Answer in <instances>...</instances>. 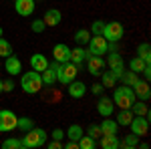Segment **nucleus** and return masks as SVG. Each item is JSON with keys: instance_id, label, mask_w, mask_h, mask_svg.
<instances>
[{"instance_id": "f257e3e1", "label": "nucleus", "mask_w": 151, "mask_h": 149, "mask_svg": "<svg viewBox=\"0 0 151 149\" xmlns=\"http://www.w3.org/2000/svg\"><path fill=\"white\" fill-rule=\"evenodd\" d=\"M47 139H48V133L45 129L32 127L30 131H24V137L20 139V143H22V149H38L42 145H47Z\"/></svg>"}, {"instance_id": "f03ea898", "label": "nucleus", "mask_w": 151, "mask_h": 149, "mask_svg": "<svg viewBox=\"0 0 151 149\" xmlns=\"http://www.w3.org/2000/svg\"><path fill=\"white\" fill-rule=\"evenodd\" d=\"M20 87L26 95H36V93L42 89V77L40 73L36 71H28V73H22L20 77Z\"/></svg>"}, {"instance_id": "7ed1b4c3", "label": "nucleus", "mask_w": 151, "mask_h": 149, "mask_svg": "<svg viewBox=\"0 0 151 149\" xmlns=\"http://www.w3.org/2000/svg\"><path fill=\"white\" fill-rule=\"evenodd\" d=\"M137 97H135V93L131 87L127 85H123V87H115V93H113V103L119 107V109H129L133 101H135Z\"/></svg>"}, {"instance_id": "20e7f679", "label": "nucleus", "mask_w": 151, "mask_h": 149, "mask_svg": "<svg viewBox=\"0 0 151 149\" xmlns=\"http://www.w3.org/2000/svg\"><path fill=\"white\" fill-rule=\"evenodd\" d=\"M77 73H79V65H75V63H63L57 71V81L58 83H63V85H69L70 81L77 79Z\"/></svg>"}, {"instance_id": "39448f33", "label": "nucleus", "mask_w": 151, "mask_h": 149, "mask_svg": "<svg viewBox=\"0 0 151 149\" xmlns=\"http://www.w3.org/2000/svg\"><path fill=\"white\" fill-rule=\"evenodd\" d=\"M101 36H105V38H107V42H117V40H121V38H123V24H121V22H115V20L105 22Z\"/></svg>"}, {"instance_id": "423d86ee", "label": "nucleus", "mask_w": 151, "mask_h": 149, "mask_svg": "<svg viewBox=\"0 0 151 149\" xmlns=\"http://www.w3.org/2000/svg\"><path fill=\"white\" fill-rule=\"evenodd\" d=\"M89 48H87V55H99V57H103L107 55V38L101 35H91L89 38Z\"/></svg>"}, {"instance_id": "0eeeda50", "label": "nucleus", "mask_w": 151, "mask_h": 149, "mask_svg": "<svg viewBox=\"0 0 151 149\" xmlns=\"http://www.w3.org/2000/svg\"><path fill=\"white\" fill-rule=\"evenodd\" d=\"M129 127H131V133H133V135H137V137H145L147 131H149V117L133 115V119H131Z\"/></svg>"}, {"instance_id": "6e6552de", "label": "nucleus", "mask_w": 151, "mask_h": 149, "mask_svg": "<svg viewBox=\"0 0 151 149\" xmlns=\"http://www.w3.org/2000/svg\"><path fill=\"white\" fill-rule=\"evenodd\" d=\"M16 115L10 109H0V133H10L16 129Z\"/></svg>"}, {"instance_id": "1a4fd4ad", "label": "nucleus", "mask_w": 151, "mask_h": 149, "mask_svg": "<svg viewBox=\"0 0 151 149\" xmlns=\"http://www.w3.org/2000/svg\"><path fill=\"white\" fill-rule=\"evenodd\" d=\"M87 69H89V73L91 75H95V77H99L101 73L105 71V58L99 57V55H87Z\"/></svg>"}, {"instance_id": "9d476101", "label": "nucleus", "mask_w": 151, "mask_h": 149, "mask_svg": "<svg viewBox=\"0 0 151 149\" xmlns=\"http://www.w3.org/2000/svg\"><path fill=\"white\" fill-rule=\"evenodd\" d=\"M131 89H133V93H135V97L141 99V101H149L151 99V87H149L147 81H139L137 79L135 83H133Z\"/></svg>"}, {"instance_id": "9b49d317", "label": "nucleus", "mask_w": 151, "mask_h": 149, "mask_svg": "<svg viewBox=\"0 0 151 149\" xmlns=\"http://www.w3.org/2000/svg\"><path fill=\"white\" fill-rule=\"evenodd\" d=\"M52 58L57 60V63H69L70 60V48L67 45H63V42H58V45H55V48H52Z\"/></svg>"}, {"instance_id": "f8f14e48", "label": "nucleus", "mask_w": 151, "mask_h": 149, "mask_svg": "<svg viewBox=\"0 0 151 149\" xmlns=\"http://www.w3.org/2000/svg\"><path fill=\"white\" fill-rule=\"evenodd\" d=\"M97 111L101 117H111L113 111H115V103H113V99H109V97H101L99 101H97Z\"/></svg>"}, {"instance_id": "ddd939ff", "label": "nucleus", "mask_w": 151, "mask_h": 149, "mask_svg": "<svg viewBox=\"0 0 151 149\" xmlns=\"http://www.w3.org/2000/svg\"><path fill=\"white\" fill-rule=\"evenodd\" d=\"M35 2L36 0H14V10L18 12L20 16H30L36 8Z\"/></svg>"}, {"instance_id": "4468645a", "label": "nucleus", "mask_w": 151, "mask_h": 149, "mask_svg": "<svg viewBox=\"0 0 151 149\" xmlns=\"http://www.w3.org/2000/svg\"><path fill=\"white\" fill-rule=\"evenodd\" d=\"M4 69L8 75H20L22 73V63H20V58L10 55V57H6V63H4Z\"/></svg>"}, {"instance_id": "2eb2a0df", "label": "nucleus", "mask_w": 151, "mask_h": 149, "mask_svg": "<svg viewBox=\"0 0 151 149\" xmlns=\"http://www.w3.org/2000/svg\"><path fill=\"white\" fill-rule=\"evenodd\" d=\"M85 93H87V85L83 83V81H70L69 83V95L73 97V99H81V97H85Z\"/></svg>"}, {"instance_id": "dca6fc26", "label": "nucleus", "mask_w": 151, "mask_h": 149, "mask_svg": "<svg viewBox=\"0 0 151 149\" xmlns=\"http://www.w3.org/2000/svg\"><path fill=\"white\" fill-rule=\"evenodd\" d=\"M45 24L47 26H58L60 24V20H63V14H60V10H57V8H48L47 12H45Z\"/></svg>"}, {"instance_id": "f3484780", "label": "nucleus", "mask_w": 151, "mask_h": 149, "mask_svg": "<svg viewBox=\"0 0 151 149\" xmlns=\"http://www.w3.org/2000/svg\"><path fill=\"white\" fill-rule=\"evenodd\" d=\"M101 141H99V145L103 149H119V143H121V139L117 137V133H111V135H101Z\"/></svg>"}, {"instance_id": "a211bd4d", "label": "nucleus", "mask_w": 151, "mask_h": 149, "mask_svg": "<svg viewBox=\"0 0 151 149\" xmlns=\"http://www.w3.org/2000/svg\"><path fill=\"white\" fill-rule=\"evenodd\" d=\"M30 67H32V71H36V73H42V71L48 67V58L45 57V55H40V53H36V55L30 57Z\"/></svg>"}, {"instance_id": "6ab92c4d", "label": "nucleus", "mask_w": 151, "mask_h": 149, "mask_svg": "<svg viewBox=\"0 0 151 149\" xmlns=\"http://www.w3.org/2000/svg\"><path fill=\"white\" fill-rule=\"evenodd\" d=\"M129 109H131V113H133V115L149 117V107H147V101H141V99L137 101V99H135V101H133V105H131Z\"/></svg>"}, {"instance_id": "aec40b11", "label": "nucleus", "mask_w": 151, "mask_h": 149, "mask_svg": "<svg viewBox=\"0 0 151 149\" xmlns=\"http://www.w3.org/2000/svg\"><path fill=\"white\" fill-rule=\"evenodd\" d=\"M85 58H87V48H83V46L70 48V63L81 65V63H85Z\"/></svg>"}, {"instance_id": "412c9836", "label": "nucleus", "mask_w": 151, "mask_h": 149, "mask_svg": "<svg viewBox=\"0 0 151 149\" xmlns=\"http://www.w3.org/2000/svg\"><path fill=\"white\" fill-rule=\"evenodd\" d=\"M101 135H111V133H117V129H119V125H117V121H113V119H109V117H105L103 123H101Z\"/></svg>"}, {"instance_id": "4be33fe9", "label": "nucleus", "mask_w": 151, "mask_h": 149, "mask_svg": "<svg viewBox=\"0 0 151 149\" xmlns=\"http://www.w3.org/2000/svg\"><path fill=\"white\" fill-rule=\"evenodd\" d=\"M101 85H103V89H113L117 85V79H115V75L111 73V71H103L101 75Z\"/></svg>"}, {"instance_id": "5701e85b", "label": "nucleus", "mask_w": 151, "mask_h": 149, "mask_svg": "<svg viewBox=\"0 0 151 149\" xmlns=\"http://www.w3.org/2000/svg\"><path fill=\"white\" fill-rule=\"evenodd\" d=\"M131 119H133L131 109H121V111L117 113V125H119V127H129Z\"/></svg>"}, {"instance_id": "b1692460", "label": "nucleus", "mask_w": 151, "mask_h": 149, "mask_svg": "<svg viewBox=\"0 0 151 149\" xmlns=\"http://www.w3.org/2000/svg\"><path fill=\"white\" fill-rule=\"evenodd\" d=\"M83 135H85V131H83V127H81V125H77V123H73V125L67 129V133H65V137L73 139V141H79Z\"/></svg>"}, {"instance_id": "393cba45", "label": "nucleus", "mask_w": 151, "mask_h": 149, "mask_svg": "<svg viewBox=\"0 0 151 149\" xmlns=\"http://www.w3.org/2000/svg\"><path fill=\"white\" fill-rule=\"evenodd\" d=\"M137 57L143 58L147 65L151 63V46H149V42H141V45L137 46Z\"/></svg>"}, {"instance_id": "a878e982", "label": "nucleus", "mask_w": 151, "mask_h": 149, "mask_svg": "<svg viewBox=\"0 0 151 149\" xmlns=\"http://www.w3.org/2000/svg\"><path fill=\"white\" fill-rule=\"evenodd\" d=\"M137 145H139V137L133 135V133L127 135V137H123V141L119 143V147H123V149H135Z\"/></svg>"}, {"instance_id": "bb28decb", "label": "nucleus", "mask_w": 151, "mask_h": 149, "mask_svg": "<svg viewBox=\"0 0 151 149\" xmlns=\"http://www.w3.org/2000/svg\"><path fill=\"white\" fill-rule=\"evenodd\" d=\"M32 127H35V121H32L30 117H18V119H16V129H20L22 133L24 131H30Z\"/></svg>"}, {"instance_id": "cd10ccee", "label": "nucleus", "mask_w": 151, "mask_h": 149, "mask_svg": "<svg viewBox=\"0 0 151 149\" xmlns=\"http://www.w3.org/2000/svg\"><path fill=\"white\" fill-rule=\"evenodd\" d=\"M145 67H147V63H145L143 58H139V57H133L131 60H129V69L133 71V73H137V75H139Z\"/></svg>"}, {"instance_id": "c85d7f7f", "label": "nucleus", "mask_w": 151, "mask_h": 149, "mask_svg": "<svg viewBox=\"0 0 151 149\" xmlns=\"http://www.w3.org/2000/svg\"><path fill=\"white\" fill-rule=\"evenodd\" d=\"M89 38H91V32H89L87 28H79V30L75 32V42H77V45H87Z\"/></svg>"}, {"instance_id": "c756f323", "label": "nucleus", "mask_w": 151, "mask_h": 149, "mask_svg": "<svg viewBox=\"0 0 151 149\" xmlns=\"http://www.w3.org/2000/svg\"><path fill=\"white\" fill-rule=\"evenodd\" d=\"M107 65H109V69H117V67H123V57H121L119 53H111V55L107 57Z\"/></svg>"}, {"instance_id": "7c9ffc66", "label": "nucleus", "mask_w": 151, "mask_h": 149, "mask_svg": "<svg viewBox=\"0 0 151 149\" xmlns=\"http://www.w3.org/2000/svg\"><path fill=\"white\" fill-rule=\"evenodd\" d=\"M139 79V75L137 73H133V71H123V75H121V81H123V85H127V87H133V83Z\"/></svg>"}, {"instance_id": "2f4dec72", "label": "nucleus", "mask_w": 151, "mask_h": 149, "mask_svg": "<svg viewBox=\"0 0 151 149\" xmlns=\"http://www.w3.org/2000/svg\"><path fill=\"white\" fill-rule=\"evenodd\" d=\"M12 55V46H10V42L6 40V38H2L0 36V57H10Z\"/></svg>"}, {"instance_id": "473e14b6", "label": "nucleus", "mask_w": 151, "mask_h": 149, "mask_svg": "<svg viewBox=\"0 0 151 149\" xmlns=\"http://www.w3.org/2000/svg\"><path fill=\"white\" fill-rule=\"evenodd\" d=\"M95 139L89 137V135H83L81 139H79V149H95Z\"/></svg>"}, {"instance_id": "72a5a7b5", "label": "nucleus", "mask_w": 151, "mask_h": 149, "mask_svg": "<svg viewBox=\"0 0 151 149\" xmlns=\"http://www.w3.org/2000/svg\"><path fill=\"white\" fill-rule=\"evenodd\" d=\"M2 147L4 149H22V143H20V139L10 137V139H6V141L2 143Z\"/></svg>"}, {"instance_id": "f704fd0d", "label": "nucleus", "mask_w": 151, "mask_h": 149, "mask_svg": "<svg viewBox=\"0 0 151 149\" xmlns=\"http://www.w3.org/2000/svg\"><path fill=\"white\" fill-rule=\"evenodd\" d=\"M87 135L93 137V139H99V137H101V127L97 125V123H91L89 129H87Z\"/></svg>"}, {"instance_id": "c9c22d12", "label": "nucleus", "mask_w": 151, "mask_h": 149, "mask_svg": "<svg viewBox=\"0 0 151 149\" xmlns=\"http://www.w3.org/2000/svg\"><path fill=\"white\" fill-rule=\"evenodd\" d=\"M30 28H32V32H45L47 24H45V20H42V18H36V20H32Z\"/></svg>"}, {"instance_id": "e433bc0d", "label": "nucleus", "mask_w": 151, "mask_h": 149, "mask_svg": "<svg viewBox=\"0 0 151 149\" xmlns=\"http://www.w3.org/2000/svg\"><path fill=\"white\" fill-rule=\"evenodd\" d=\"M103 26H105L103 20H95V22L91 24V35H101V32H103Z\"/></svg>"}, {"instance_id": "4c0bfd02", "label": "nucleus", "mask_w": 151, "mask_h": 149, "mask_svg": "<svg viewBox=\"0 0 151 149\" xmlns=\"http://www.w3.org/2000/svg\"><path fill=\"white\" fill-rule=\"evenodd\" d=\"M50 137H52V139H58V141H60V139L65 137V131H63V129H58V127H57V129H52V133H50Z\"/></svg>"}, {"instance_id": "58836bf2", "label": "nucleus", "mask_w": 151, "mask_h": 149, "mask_svg": "<svg viewBox=\"0 0 151 149\" xmlns=\"http://www.w3.org/2000/svg\"><path fill=\"white\" fill-rule=\"evenodd\" d=\"M12 89H14V83L12 81H2V91L4 93H10Z\"/></svg>"}, {"instance_id": "ea45409f", "label": "nucleus", "mask_w": 151, "mask_h": 149, "mask_svg": "<svg viewBox=\"0 0 151 149\" xmlns=\"http://www.w3.org/2000/svg\"><path fill=\"white\" fill-rule=\"evenodd\" d=\"M91 93H93V95H101V93H103V85H101V83L91 85Z\"/></svg>"}, {"instance_id": "a19ab883", "label": "nucleus", "mask_w": 151, "mask_h": 149, "mask_svg": "<svg viewBox=\"0 0 151 149\" xmlns=\"http://www.w3.org/2000/svg\"><path fill=\"white\" fill-rule=\"evenodd\" d=\"M47 147H48V149H60V147H63V143H60V141H58V139H52V141H50V143H48Z\"/></svg>"}, {"instance_id": "79ce46f5", "label": "nucleus", "mask_w": 151, "mask_h": 149, "mask_svg": "<svg viewBox=\"0 0 151 149\" xmlns=\"http://www.w3.org/2000/svg\"><path fill=\"white\" fill-rule=\"evenodd\" d=\"M109 71H111V73L115 75V79L119 81V79H121V75H123V71H125V69H123V67H117V69H109Z\"/></svg>"}, {"instance_id": "37998d69", "label": "nucleus", "mask_w": 151, "mask_h": 149, "mask_svg": "<svg viewBox=\"0 0 151 149\" xmlns=\"http://www.w3.org/2000/svg\"><path fill=\"white\" fill-rule=\"evenodd\" d=\"M65 147H67V149H79V141L69 139V143H65Z\"/></svg>"}, {"instance_id": "c03bdc74", "label": "nucleus", "mask_w": 151, "mask_h": 149, "mask_svg": "<svg viewBox=\"0 0 151 149\" xmlns=\"http://www.w3.org/2000/svg\"><path fill=\"white\" fill-rule=\"evenodd\" d=\"M141 73H143V77H145V81H149V77H151V67L147 65V67H145V69L141 71Z\"/></svg>"}, {"instance_id": "a18cd8bd", "label": "nucleus", "mask_w": 151, "mask_h": 149, "mask_svg": "<svg viewBox=\"0 0 151 149\" xmlns=\"http://www.w3.org/2000/svg\"><path fill=\"white\" fill-rule=\"evenodd\" d=\"M0 93H4V91H2V79H0Z\"/></svg>"}, {"instance_id": "49530a36", "label": "nucleus", "mask_w": 151, "mask_h": 149, "mask_svg": "<svg viewBox=\"0 0 151 149\" xmlns=\"http://www.w3.org/2000/svg\"><path fill=\"white\" fill-rule=\"evenodd\" d=\"M2 35H4V30H2V26H0V36H2Z\"/></svg>"}]
</instances>
